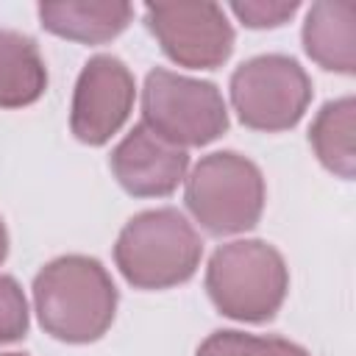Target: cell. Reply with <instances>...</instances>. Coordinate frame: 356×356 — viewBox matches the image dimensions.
Segmentation results:
<instances>
[{
  "label": "cell",
  "instance_id": "1",
  "mask_svg": "<svg viewBox=\"0 0 356 356\" xmlns=\"http://www.w3.org/2000/svg\"><path fill=\"white\" fill-rule=\"evenodd\" d=\"M33 306L42 328L72 345L100 339L114 323L117 286L92 256H58L33 278Z\"/></svg>",
  "mask_w": 356,
  "mask_h": 356
},
{
  "label": "cell",
  "instance_id": "2",
  "mask_svg": "<svg viewBox=\"0 0 356 356\" xmlns=\"http://www.w3.org/2000/svg\"><path fill=\"white\" fill-rule=\"evenodd\" d=\"M203 242L178 209H150L131 217L114 245V261L136 289H170L189 281Z\"/></svg>",
  "mask_w": 356,
  "mask_h": 356
},
{
  "label": "cell",
  "instance_id": "3",
  "mask_svg": "<svg viewBox=\"0 0 356 356\" xmlns=\"http://www.w3.org/2000/svg\"><path fill=\"white\" fill-rule=\"evenodd\" d=\"M289 270L284 256L261 239L220 245L206 267V292L220 314L242 323H264L284 306Z\"/></svg>",
  "mask_w": 356,
  "mask_h": 356
},
{
  "label": "cell",
  "instance_id": "4",
  "mask_svg": "<svg viewBox=\"0 0 356 356\" xmlns=\"http://www.w3.org/2000/svg\"><path fill=\"white\" fill-rule=\"evenodd\" d=\"M184 197L206 234H242L250 231L264 211V178L250 159L234 150H217L195 164Z\"/></svg>",
  "mask_w": 356,
  "mask_h": 356
},
{
  "label": "cell",
  "instance_id": "5",
  "mask_svg": "<svg viewBox=\"0 0 356 356\" xmlns=\"http://www.w3.org/2000/svg\"><path fill=\"white\" fill-rule=\"evenodd\" d=\"M142 122L178 147H200L228 128V108L209 81L156 67L142 89Z\"/></svg>",
  "mask_w": 356,
  "mask_h": 356
},
{
  "label": "cell",
  "instance_id": "6",
  "mask_svg": "<svg viewBox=\"0 0 356 356\" xmlns=\"http://www.w3.org/2000/svg\"><path fill=\"white\" fill-rule=\"evenodd\" d=\"M312 100L306 70L281 53L242 61L231 75V106L242 125L253 131H286L300 122Z\"/></svg>",
  "mask_w": 356,
  "mask_h": 356
},
{
  "label": "cell",
  "instance_id": "7",
  "mask_svg": "<svg viewBox=\"0 0 356 356\" xmlns=\"http://www.w3.org/2000/svg\"><path fill=\"white\" fill-rule=\"evenodd\" d=\"M145 22L161 50L189 70H214L234 50V28L214 3L147 6Z\"/></svg>",
  "mask_w": 356,
  "mask_h": 356
},
{
  "label": "cell",
  "instance_id": "8",
  "mask_svg": "<svg viewBox=\"0 0 356 356\" xmlns=\"http://www.w3.org/2000/svg\"><path fill=\"white\" fill-rule=\"evenodd\" d=\"M136 97L131 70L117 56H95L83 64L70 108V128L83 145H106L128 120Z\"/></svg>",
  "mask_w": 356,
  "mask_h": 356
},
{
  "label": "cell",
  "instance_id": "9",
  "mask_svg": "<svg viewBox=\"0 0 356 356\" xmlns=\"http://www.w3.org/2000/svg\"><path fill=\"white\" fill-rule=\"evenodd\" d=\"M108 164H111L114 178L128 195L164 197V195H172L178 184L186 178L189 153L161 139L145 122H139L111 150Z\"/></svg>",
  "mask_w": 356,
  "mask_h": 356
},
{
  "label": "cell",
  "instance_id": "10",
  "mask_svg": "<svg viewBox=\"0 0 356 356\" xmlns=\"http://www.w3.org/2000/svg\"><path fill=\"white\" fill-rule=\"evenodd\" d=\"M303 50L323 70H356V3H314L303 22Z\"/></svg>",
  "mask_w": 356,
  "mask_h": 356
},
{
  "label": "cell",
  "instance_id": "11",
  "mask_svg": "<svg viewBox=\"0 0 356 356\" xmlns=\"http://www.w3.org/2000/svg\"><path fill=\"white\" fill-rule=\"evenodd\" d=\"M39 22L44 31L81 42V44H103L120 36L134 8L128 3H39Z\"/></svg>",
  "mask_w": 356,
  "mask_h": 356
},
{
  "label": "cell",
  "instance_id": "12",
  "mask_svg": "<svg viewBox=\"0 0 356 356\" xmlns=\"http://www.w3.org/2000/svg\"><path fill=\"white\" fill-rule=\"evenodd\" d=\"M47 89V67L39 44L11 28H0V108L36 103Z\"/></svg>",
  "mask_w": 356,
  "mask_h": 356
},
{
  "label": "cell",
  "instance_id": "13",
  "mask_svg": "<svg viewBox=\"0 0 356 356\" xmlns=\"http://www.w3.org/2000/svg\"><path fill=\"white\" fill-rule=\"evenodd\" d=\"M353 120H356L353 97H339V100H328L317 111V117L309 128V142H312L317 159L323 161V167L345 181H350L356 172Z\"/></svg>",
  "mask_w": 356,
  "mask_h": 356
},
{
  "label": "cell",
  "instance_id": "14",
  "mask_svg": "<svg viewBox=\"0 0 356 356\" xmlns=\"http://www.w3.org/2000/svg\"><path fill=\"white\" fill-rule=\"evenodd\" d=\"M195 356H309L300 345L281 337H256L245 331L209 334Z\"/></svg>",
  "mask_w": 356,
  "mask_h": 356
},
{
  "label": "cell",
  "instance_id": "15",
  "mask_svg": "<svg viewBox=\"0 0 356 356\" xmlns=\"http://www.w3.org/2000/svg\"><path fill=\"white\" fill-rule=\"evenodd\" d=\"M28 331V300L11 275H0V345L17 342Z\"/></svg>",
  "mask_w": 356,
  "mask_h": 356
},
{
  "label": "cell",
  "instance_id": "16",
  "mask_svg": "<svg viewBox=\"0 0 356 356\" xmlns=\"http://www.w3.org/2000/svg\"><path fill=\"white\" fill-rule=\"evenodd\" d=\"M300 8V3H264V0H248V3H234L231 11L248 25V28H275L284 25L295 11Z\"/></svg>",
  "mask_w": 356,
  "mask_h": 356
},
{
  "label": "cell",
  "instance_id": "17",
  "mask_svg": "<svg viewBox=\"0 0 356 356\" xmlns=\"http://www.w3.org/2000/svg\"><path fill=\"white\" fill-rule=\"evenodd\" d=\"M8 253V234H6V225H3V217H0V264Z\"/></svg>",
  "mask_w": 356,
  "mask_h": 356
},
{
  "label": "cell",
  "instance_id": "18",
  "mask_svg": "<svg viewBox=\"0 0 356 356\" xmlns=\"http://www.w3.org/2000/svg\"><path fill=\"white\" fill-rule=\"evenodd\" d=\"M0 356H25V353H0Z\"/></svg>",
  "mask_w": 356,
  "mask_h": 356
}]
</instances>
